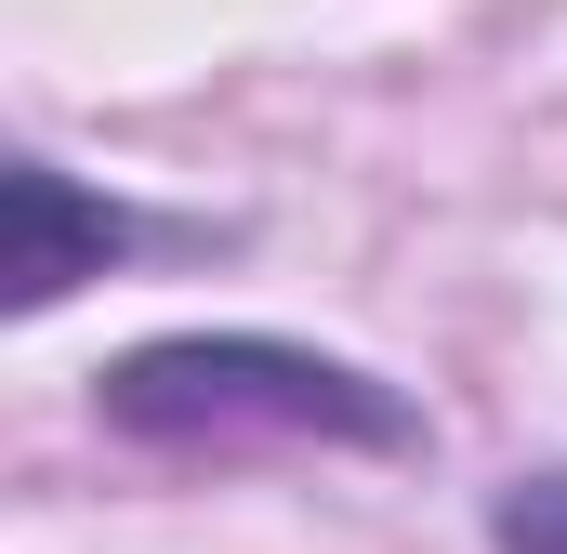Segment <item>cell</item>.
I'll return each mask as SVG.
<instances>
[{
    "mask_svg": "<svg viewBox=\"0 0 567 554\" xmlns=\"http://www.w3.org/2000/svg\"><path fill=\"white\" fill-rule=\"evenodd\" d=\"M488 554H567V462H528L488 489Z\"/></svg>",
    "mask_w": 567,
    "mask_h": 554,
    "instance_id": "3957f363",
    "label": "cell"
},
{
    "mask_svg": "<svg viewBox=\"0 0 567 554\" xmlns=\"http://www.w3.org/2000/svg\"><path fill=\"white\" fill-rule=\"evenodd\" d=\"M93 422L133 449H238V435H317V449H383V462L435 449L410 383L278 343V330H158L93 370Z\"/></svg>",
    "mask_w": 567,
    "mask_h": 554,
    "instance_id": "6da1fadb",
    "label": "cell"
},
{
    "mask_svg": "<svg viewBox=\"0 0 567 554\" xmlns=\"http://www.w3.org/2000/svg\"><path fill=\"white\" fill-rule=\"evenodd\" d=\"M120 252H145V225L120 198H93V185L53 172V158H13V172H0V304H13V317H53L80 277H106Z\"/></svg>",
    "mask_w": 567,
    "mask_h": 554,
    "instance_id": "7a4b0ae2",
    "label": "cell"
}]
</instances>
